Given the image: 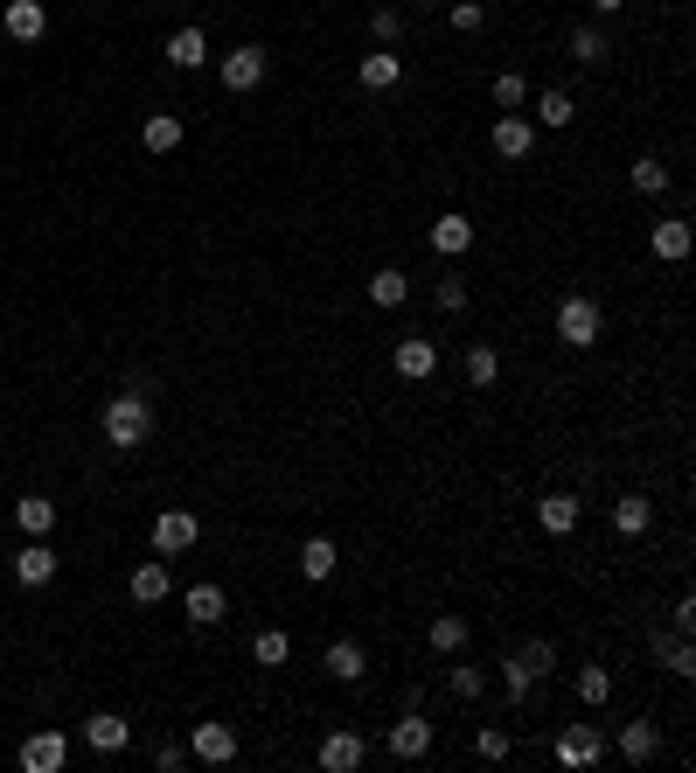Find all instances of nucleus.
Returning a JSON list of instances; mask_svg holds the SVG:
<instances>
[{
  "instance_id": "obj_15",
  "label": "nucleus",
  "mask_w": 696,
  "mask_h": 773,
  "mask_svg": "<svg viewBox=\"0 0 696 773\" xmlns=\"http://www.w3.org/2000/svg\"><path fill=\"white\" fill-rule=\"evenodd\" d=\"M363 760H369L363 731H328V739H321V766H328V773H355Z\"/></svg>"
},
{
  "instance_id": "obj_12",
  "label": "nucleus",
  "mask_w": 696,
  "mask_h": 773,
  "mask_svg": "<svg viewBox=\"0 0 696 773\" xmlns=\"http://www.w3.org/2000/svg\"><path fill=\"white\" fill-rule=\"evenodd\" d=\"M70 760V739H63V731H35V739H22V773H56V766H63Z\"/></svg>"
},
{
  "instance_id": "obj_38",
  "label": "nucleus",
  "mask_w": 696,
  "mask_h": 773,
  "mask_svg": "<svg viewBox=\"0 0 696 773\" xmlns=\"http://www.w3.org/2000/svg\"><path fill=\"white\" fill-rule=\"evenodd\" d=\"M571 56H578V63H606V35H599V28H571Z\"/></svg>"
},
{
  "instance_id": "obj_42",
  "label": "nucleus",
  "mask_w": 696,
  "mask_h": 773,
  "mask_svg": "<svg viewBox=\"0 0 696 773\" xmlns=\"http://www.w3.org/2000/svg\"><path fill=\"white\" fill-rule=\"evenodd\" d=\"M474 752H481V760H509V731L481 725V731H474Z\"/></svg>"
},
{
  "instance_id": "obj_45",
  "label": "nucleus",
  "mask_w": 696,
  "mask_h": 773,
  "mask_svg": "<svg viewBox=\"0 0 696 773\" xmlns=\"http://www.w3.org/2000/svg\"><path fill=\"white\" fill-rule=\"evenodd\" d=\"M154 766H161V773H181V766H188V746H161Z\"/></svg>"
},
{
  "instance_id": "obj_2",
  "label": "nucleus",
  "mask_w": 696,
  "mask_h": 773,
  "mask_svg": "<svg viewBox=\"0 0 696 773\" xmlns=\"http://www.w3.org/2000/svg\"><path fill=\"white\" fill-rule=\"evenodd\" d=\"M599 335H606V314H599V300L571 293V300L557 307V342H564V349H592Z\"/></svg>"
},
{
  "instance_id": "obj_23",
  "label": "nucleus",
  "mask_w": 696,
  "mask_h": 773,
  "mask_svg": "<svg viewBox=\"0 0 696 773\" xmlns=\"http://www.w3.org/2000/svg\"><path fill=\"white\" fill-rule=\"evenodd\" d=\"M140 147H146V154H175V147H181V119H175V112H146Z\"/></svg>"
},
{
  "instance_id": "obj_17",
  "label": "nucleus",
  "mask_w": 696,
  "mask_h": 773,
  "mask_svg": "<svg viewBox=\"0 0 696 773\" xmlns=\"http://www.w3.org/2000/svg\"><path fill=\"white\" fill-rule=\"evenodd\" d=\"M620 752H627L634 766H648L654 752H662V725H654V718H627V725H620Z\"/></svg>"
},
{
  "instance_id": "obj_24",
  "label": "nucleus",
  "mask_w": 696,
  "mask_h": 773,
  "mask_svg": "<svg viewBox=\"0 0 696 773\" xmlns=\"http://www.w3.org/2000/svg\"><path fill=\"white\" fill-rule=\"evenodd\" d=\"M334 564H342V551H334L328 537H307V543H299V578H314V586H321V578H334Z\"/></svg>"
},
{
  "instance_id": "obj_29",
  "label": "nucleus",
  "mask_w": 696,
  "mask_h": 773,
  "mask_svg": "<svg viewBox=\"0 0 696 773\" xmlns=\"http://www.w3.org/2000/svg\"><path fill=\"white\" fill-rule=\"evenodd\" d=\"M14 523H22L28 537H49L56 530V502L49 495H22V502H14Z\"/></svg>"
},
{
  "instance_id": "obj_25",
  "label": "nucleus",
  "mask_w": 696,
  "mask_h": 773,
  "mask_svg": "<svg viewBox=\"0 0 696 773\" xmlns=\"http://www.w3.org/2000/svg\"><path fill=\"white\" fill-rule=\"evenodd\" d=\"M648 523H654V502L648 495H620L613 502V530L620 537H648Z\"/></svg>"
},
{
  "instance_id": "obj_5",
  "label": "nucleus",
  "mask_w": 696,
  "mask_h": 773,
  "mask_svg": "<svg viewBox=\"0 0 696 773\" xmlns=\"http://www.w3.org/2000/svg\"><path fill=\"white\" fill-rule=\"evenodd\" d=\"M321 669L334 676V683H363V676H369V648H363V641H355V634H342V641H328Z\"/></svg>"
},
{
  "instance_id": "obj_1",
  "label": "nucleus",
  "mask_w": 696,
  "mask_h": 773,
  "mask_svg": "<svg viewBox=\"0 0 696 773\" xmlns=\"http://www.w3.org/2000/svg\"><path fill=\"white\" fill-rule=\"evenodd\" d=\"M98 425H105L111 454H133V446H146V432H154V405H146L140 390H119V398H105Z\"/></svg>"
},
{
  "instance_id": "obj_34",
  "label": "nucleus",
  "mask_w": 696,
  "mask_h": 773,
  "mask_svg": "<svg viewBox=\"0 0 696 773\" xmlns=\"http://www.w3.org/2000/svg\"><path fill=\"white\" fill-rule=\"evenodd\" d=\"M404 293H411V279H404L398 266H390V272H376V279H369V300H376V307H404Z\"/></svg>"
},
{
  "instance_id": "obj_37",
  "label": "nucleus",
  "mask_w": 696,
  "mask_h": 773,
  "mask_svg": "<svg viewBox=\"0 0 696 773\" xmlns=\"http://www.w3.org/2000/svg\"><path fill=\"white\" fill-rule=\"evenodd\" d=\"M606 696H613V669L586 663V669H578V704H606Z\"/></svg>"
},
{
  "instance_id": "obj_41",
  "label": "nucleus",
  "mask_w": 696,
  "mask_h": 773,
  "mask_svg": "<svg viewBox=\"0 0 696 773\" xmlns=\"http://www.w3.org/2000/svg\"><path fill=\"white\" fill-rule=\"evenodd\" d=\"M446 22H453L460 35H474V28L487 22V8H481V0H453V8H446Z\"/></svg>"
},
{
  "instance_id": "obj_16",
  "label": "nucleus",
  "mask_w": 696,
  "mask_h": 773,
  "mask_svg": "<svg viewBox=\"0 0 696 773\" xmlns=\"http://www.w3.org/2000/svg\"><path fill=\"white\" fill-rule=\"evenodd\" d=\"M578 516H586V502H578V495H543V502H536L543 537H571V530H578Z\"/></svg>"
},
{
  "instance_id": "obj_35",
  "label": "nucleus",
  "mask_w": 696,
  "mask_h": 773,
  "mask_svg": "<svg viewBox=\"0 0 696 773\" xmlns=\"http://www.w3.org/2000/svg\"><path fill=\"white\" fill-rule=\"evenodd\" d=\"M251 655H258V669H286V655H293V641H286V634H279V628H266V634H258V641H251Z\"/></svg>"
},
{
  "instance_id": "obj_6",
  "label": "nucleus",
  "mask_w": 696,
  "mask_h": 773,
  "mask_svg": "<svg viewBox=\"0 0 696 773\" xmlns=\"http://www.w3.org/2000/svg\"><path fill=\"white\" fill-rule=\"evenodd\" d=\"M487 147H495L502 161H522V154L536 147V119H522V112H502L495 133H487Z\"/></svg>"
},
{
  "instance_id": "obj_28",
  "label": "nucleus",
  "mask_w": 696,
  "mask_h": 773,
  "mask_svg": "<svg viewBox=\"0 0 696 773\" xmlns=\"http://www.w3.org/2000/svg\"><path fill=\"white\" fill-rule=\"evenodd\" d=\"M502 696H509V704H530V696H536V669H530V655H509V663H502Z\"/></svg>"
},
{
  "instance_id": "obj_7",
  "label": "nucleus",
  "mask_w": 696,
  "mask_h": 773,
  "mask_svg": "<svg viewBox=\"0 0 696 773\" xmlns=\"http://www.w3.org/2000/svg\"><path fill=\"white\" fill-rule=\"evenodd\" d=\"M188 752H196L202 766H231V760H237V731L210 718V725H196V731H188Z\"/></svg>"
},
{
  "instance_id": "obj_22",
  "label": "nucleus",
  "mask_w": 696,
  "mask_h": 773,
  "mask_svg": "<svg viewBox=\"0 0 696 773\" xmlns=\"http://www.w3.org/2000/svg\"><path fill=\"white\" fill-rule=\"evenodd\" d=\"M126 739H133V725H126V718H111V711L84 718V746H91V752H119Z\"/></svg>"
},
{
  "instance_id": "obj_46",
  "label": "nucleus",
  "mask_w": 696,
  "mask_h": 773,
  "mask_svg": "<svg viewBox=\"0 0 696 773\" xmlns=\"http://www.w3.org/2000/svg\"><path fill=\"white\" fill-rule=\"evenodd\" d=\"M669 620H675V634H689V628H696V599L683 593V599H675V613H669Z\"/></svg>"
},
{
  "instance_id": "obj_36",
  "label": "nucleus",
  "mask_w": 696,
  "mask_h": 773,
  "mask_svg": "<svg viewBox=\"0 0 696 773\" xmlns=\"http://www.w3.org/2000/svg\"><path fill=\"white\" fill-rule=\"evenodd\" d=\"M487 98H495L502 112H522V105H530V84H522V78H516V70H502V78H495V84H487Z\"/></svg>"
},
{
  "instance_id": "obj_3",
  "label": "nucleus",
  "mask_w": 696,
  "mask_h": 773,
  "mask_svg": "<svg viewBox=\"0 0 696 773\" xmlns=\"http://www.w3.org/2000/svg\"><path fill=\"white\" fill-rule=\"evenodd\" d=\"M196 537H202V523L188 516V508H161V516H154V551L161 558H181Z\"/></svg>"
},
{
  "instance_id": "obj_8",
  "label": "nucleus",
  "mask_w": 696,
  "mask_h": 773,
  "mask_svg": "<svg viewBox=\"0 0 696 773\" xmlns=\"http://www.w3.org/2000/svg\"><path fill=\"white\" fill-rule=\"evenodd\" d=\"M390 363H398V376H404V384H425V376L439 370V342H432V335H404Z\"/></svg>"
},
{
  "instance_id": "obj_40",
  "label": "nucleus",
  "mask_w": 696,
  "mask_h": 773,
  "mask_svg": "<svg viewBox=\"0 0 696 773\" xmlns=\"http://www.w3.org/2000/svg\"><path fill=\"white\" fill-rule=\"evenodd\" d=\"M369 35H376V49H390V43L404 35V14H398V8H376V14H369Z\"/></svg>"
},
{
  "instance_id": "obj_26",
  "label": "nucleus",
  "mask_w": 696,
  "mask_h": 773,
  "mask_svg": "<svg viewBox=\"0 0 696 773\" xmlns=\"http://www.w3.org/2000/svg\"><path fill=\"white\" fill-rule=\"evenodd\" d=\"M188 620H196V628H216L223 613H231V599H223V586H188Z\"/></svg>"
},
{
  "instance_id": "obj_27",
  "label": "nucleus",
  "mask_w": 696,
  "mask_h": 773,
  "mask_svg": "<svg viewBox=\"0 0 696 773\" xmlns=\"http://www.w3.org/2000/svg\"><path fill=\"white\" fill-rule=\"evenodd\" d=\"M126 593H133L140 607H161V599H167V564H161V558L133 564V586H126Z\"/></svg>"
},
{
  "instance_id": "obj_32",
  "label": "nucleus",
  "mask_w": 696,
  "mask_h": 773,
  "mask_svg": "<svg viewBox=\"0 0 696 773\" xmlns=\"http://www.w3.org/2000/svg\"><path fill=\"white\" fill-rule=\"evenodd\" d=\"M446 690H453L460 704H474V696H487V669H474V663H453V669H446Z\"/></svg>"
},
{
  "instance_id": "obj_33",
  "label": "nucleus",
  "mask_w": 696,
  "mask_h": 773,
  "mask_svg": "<svg viewBox=\"0 0 696 773\" xmlns=\"http://www.w3.org/2000/svg\"><path fill=\"white\" fill-rule=\"evenodd\" d=\"M536 119H543V126H551V133H557V126H571V119H578V105H571V91H543V98H536Z\"/></svg>"
},
{
  "instance_id": "obj_30",
  "label": "nucleus",
  "mask_w": 696,
  "mask_h": 773,
  "mask_svg": "<svg viewBox=\"0 0 696 773\" xmlns=\"http://www.w3.org/2000/svg\"><path fill=\"white\" fill-rule=\"evenodd\" d=\"M425 641H432V655H460L467 648V620L460 613H432V634Z\"/></svg>"
},
{
  "instance_id": "obj_4",
  "label": "nucleus",
  "mask_w": 696,
  "mask_h": 773,
  "mask_svg": "<svg viewBox=\"0 0 696 773\" xmlns=\"http://www.w3.org/2000/svg\"><path fill=\"white\" fill-rule=\"evenodd\" d=\"M384 746L398 752V760H425V752H432V718H425V711H404V718L384 731Z\"/></svg>"
},
{
  "instance_id": "obj_11",
  "label": "nucleus",
  "mask_w": 696,
  "mask_h": 773,
  "mask_svg": "<svg viewBox=\"0 0 696 773\" xmlns=\"http://www.w3.org/2000/svg\"><path fill=\"white\" fill-rule=\"evenodd\" d=\"M223 84H231V91H258V84H266V49L237 43L231 56H223Z\"/></svg>"
},
{
  "instance_id": "obj_19",
  "label": "nucleus",
  "mask_w": 696,
  "mask_h": 773,
  "mask_svg": "<svg viewBox=\"0 0 696 773\" xmlns=\"http://www.w3.org/2000/svg\"><path fill=\"white\" fill-rule=\"evenodd\" d=\"M648 244H654V258H662V266H683V258H689V223L683 216H669V223H654V231H648Z\"/></svg>"
},
{
  "instance_id": "obj_21",
  "label": "nucleus",
  "mask_w": 696,
  "mask_h": 773,
  "mask_svg": "<svg viewBox=\"0 0 696 773\" xmlns=\"http://www.w3.org/2000/svg\"><path fill=\"white\" fill-rule=\"evenodd\" d=\"M167 63H175V70H202V63H210V35H202V28H175V35H167Z\"/></svg>"
},
{
  "instance_id": "obj_18",
  "label": "nucleus",
  "mask_w": 696,
  "mask_h": 773,
  "mask_svg": "<svg viewBox=\"0 0 696 773\" xmlns=\"http://www.w3.org/2000/svg\"><path fill=\"white\" fill-rule=\"evenodd\" d=\"M49 578H56V551L43 537H35L28 551H14V586H49Z\"/></svg>"
},
{
  "instance_id": "obj_44",
  "label": "nucleus",
  "mask_w": 696,
  "mask_h": 773,
  "mask_svg": "<svg viewBox=\"0 0 696 773\" xmlns=\"http://www.w3.org/2000/svg\"><path fill=\"white\" fill-rule=\"evenodd\" d=\"M522 655H530V669L543 676V683H551V669H557V655H551V641H530V648H522Z\"/></svg>"
},
{
  "instance_id": "obj_14",
  "label": "nucleus",
  "mask_w": 696,
  "mask_h": 773,
  "mask_svg": "<svg viewBox=\"0 0 696 773\" xmlns=\"http://www.w3.org/2000/svg\"><path fill=\"white\" fill-rule=\"evenodd\" d=\"M398 78H404V56L398 49H369L363 63H355V84H363V91H398Z\"/></svg>"
},
{
  "instance_id": "obj_10",
  "label": "nucleus",
  "mask_w": 696,
  "mask_h": 773,
  "mask_svg": "<svg viewBox=\"0 0 696 773\" xmlns=\"http://www.w3.org/2000/svg\"><path fill=\"white\" fill-rule=\"evenodd\" d=\"M0 28H8L14 43H43V35H49V8H43V0H8V8H0Z\"/></svg>"
},
{
  "instance_id": "obj_39",
  "label": "nucleus",
  "mask_w": 696,
  "mask_h": 773,
  "mask_svg": "<svg viewBox=\"0 0 696 773\" xmlns=\"http://www.w3.org/2000/svg\"><path fill=\"white\" fill-rule=\"evenodd\" d=\"M627 181L641 188V196H662V188H669V167H662V161L648 154V161H634V175H627Z\"/></svg>"
},
{
  "instance_id": "obj_43",
  "label": "nucleus",
  "mask_w": 696,
  "mask_h": 773,
  "mask_svg": "<svg viewBox=\"0 0 696 773\" xmlns=\"http://www.w3.org/2000/svg\"><path fill=\"white\" fill-rule=\"evenodd\" d=\"M439 307H446V314H467V279H460V272L439 279Z\"/></svg>"
},
{
  "instance_id": "obj_48",
  "label": "nucleus",
  "mask_w": 696,
  "mask_h": 773,
  "mask_svg": "<svg viewBox=\"0 0 696 773\" xmlns=\"http://www.w3.org/2000/svg\"><path fill=\"white\" fill-rule=\"evenodd\" d=\"M432 8H439V0H432Z\"/></svg>"
},
{
  "instance_id": "obj_20",
  "label": "nucleus",
  "mask_w": 696,
  "mask_h": 773,
  "mask_svg": "<svg viewBox=\"0 0 696 773\" xmlns=\"http://www.w3.org/2000/svg\"><path fill=\"white\" fill-rule=\"evenodd\" d=\"M654 663H662L675 683H689V676H696V648H689V634H654Z\"/></svg>"
},
{
  "instance_id": "obj_13",
  "label": "nucleus",
  "mask_w": 696,
  "mask_h": 773,
  "mask_svg": "<svg viewBox=\"0 0 696 773\" xmlns=\"http://www.w3.org/2000/svg\"><path fill=\"white\" fill-rule=\"evenodd\" d=\"M432 251H439V258H460V251H474V216H460V210L432 216Z\"/></svg>"
},
{
  "instance_id": "obj_9",
  "label": "nucleus",
  "mask_w": 696,
  "mask_h": 773,
  "mask_svg": "<svg viewBox=\"0 0 696 773\" xmlns=\"http://www.w3.org/2000/svg\"><path fill=\"white\" fill-rule=\"evenodd\" d=\"M599 752H606L599 725H564L557 731V766H599Z\"/></svg>"
},
{
  "instance_id": "obj_47",
  "label": "nucleus",
  "mask_w": 696,
  "mask_h": 773,
  "mask_svg": "<svg viewBox=\"0 0 696 773\" xmlns=\"http://www.w3.org/2000/svg\"><path fill=\"white\" fill-rule=\"evenodd\" d=\"M592 8H599V14H620V8H627V0H592Z\"/></svg>"
},
{
  "instance_id": "obj_31",
  "label": "nucleus",
  "mask_w": 696,
  "mask_h": 773,
  "mask_svg": "<svg viewBox=\"0 0 696 773\" xmlns=\"http://www.w3.org/2000/svg\"><path fill=\"white\" fill-rule=\"evenodd\" d=\"M495 376H502V355L487 349V342H474V349H467V384H474V390H495Z\"/></svg>"
}]
</instances>
